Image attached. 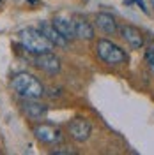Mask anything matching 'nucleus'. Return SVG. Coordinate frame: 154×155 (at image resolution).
<instances>
[{"instance_id": "423d86ee", "label": "nucleus", "mask_w": 154, "mask_h": 155, "mask_svg": "<svg viewBox=\"0 0 154 155\" xmlns=\"http://www.w3.org/2000/svg\"><path fill=\"white\" fill-rule=\"evenodd\" d=\"M34 64H36L41 71L48 72V74H57V72H60V67H62V65H60V58H58L57 55H53L51 51L36 55Z\"/></svg>"}, {"instance_id": "ddd939ff", "label": "nucleus", "mask_w": 154, "mask_h": 155, "mask_svg": "<svg viewBox=\"0 0 154 155\" xmlns=\"http://www.w3.org/2000/svg\"><path fill=\"white\" fill-rule=\"evenodd\" d=\"M145 60H147V64H149V69L154 72V48H151L145 53Z\"/></svg>"}, {"instance_id": "f03ea898", "label": "nucleus", "mask_w": 154, "mask_h": 155, "mask_svg": "<svg viewBox=\"0 0 154 155\" xmlns=\"http://www.w3.org/2000/svg\"><path fill=\"white\" fill-rule=\"evenodd\" d=\"M19 42L29 53H34V55L48 53L55 48L39 28H23L19 32Z\"/></svg>"}, {"instance_id": "4468645a", "label": "nucleus", "mask_w": 154, "mask_h": 155, "mask_svg": "<svg viewBox=\"0 0 154 155\" xmlns=\"http://www.w3.org/2000/svg\"><path fill=\"white\" fill-rule=\"evenodd\" d=\"M53 153L55 155H76V152H73V150H53Z\"/></svg>"}, {"instance_id": "6e6552de", "label": "nucleus", "mask_w": 154, "mask_h": 155, "mask_svg": "<svg viewBox=\"0 0 154 155\" xmlns=\"http://www.w3.org/2000/svg\"><path fill=\"white\" fill-rule=\"evenodd\" d=\"M21 111L29 116L30 120H43L48 113V107L43 102H37V99H23Z\"/></svg>"}, {"instance_id": "9b49d317", "label": "nucleus", "mask_w": 154, "mask_h": 155, "mask_svg": "<svg viewBox=\"0 0 154 155\" xmlns=\"http://www.w3.org/2000/svg\"><path fill=\"white\" fill-rule=\"evenodd\" d=\"M73 23H75V35L78 39H83V41H92L94 39V27L85 18L76 16L73 19Z\"/></svg>"}, {"instance_id": "0eeeda50", "label": "nucleus", "mask_w": 154, "mask_h": 155, "mask_svg": "<svg viewBox=\"0 0 154 155\" xmlns=\"http://www.w3.org/2000/svg\"><path fill=\"white\" fill-rule=\"evenodd\" d=\"M121 37L124 39L133 49L144 48V44H145L142 30L138 28V27H135V25H124V27H121Z\"/></svg>"}, {"instance_id": "dca6fc26", "label": "nucleus", "mask_w": 154, "mask_h": 155, "mask_svg": "<svg viewBox=\"0 0 154 155\" xmlns=\"http://www.w3.org/2000/svg\"><path fill=\"white\" fill-rule=\"evenodd\" d=\"M151 2H152V7H154V0H151Z\"/></svg>"}, {"instance_id": "7ed1b4c3", "label": "nucleus", "mask_w": 154, "mask_h": 155, "mask_svg": "<svg viewBox=\"0 0 154 155\" xmlns=\"http://www.w3.org/2000/svg\"><path fill=\"white\" fill-rule=\"evenodd\" d=\"M96 53L108 65H122L128 62V53L121 46L114 44L108 39H99L96 44Z\"/></svg>"}, {"instance_id": "f8f14e48", "label": "nucleus", "mask_w": 154, "mask_h": 155, "mask_svg": "<svg viewBox=\"0 0 154 155\" xmlns=\"http://www.w3.org/2000/svg\"><path fill=\"white\" fill-rule=\"evenodd\" d=\"M53 25H55V28L64 35V37L71 41V39H75V23H73V19L71 18H66V16H57V18L51 21Z\"/></svg>"}, {"instance_id": "20e7f679", "label": "nucleus", "mask_w": 154, "mask_h": 155, "mask_svg": "<svg viewBox=\"0 0 154 155\" xmlns=\"http://www.w3.org/2000/svg\"><path fill=\"white\" fill-rule=\"evenodd\" d=\"M68 130H69V136H71L76 143H83V141H87V139L90 137V134H92V125H90L89 120L82 118V116H76V118H73V120L69 122Z\"/></svg>"}, {"instance_id": "f257e3e1", "label": "nucleus", "mask_w": 154, "mask_h": 155, "mask_svg": "<svg viewBox=\"0 0 154 155\" xmlns=\"http://www.w3.org/2000/svg\"><path fill=\"white\" fill-rule=\"evenodd\" d=\"M11 87L21 99H41L44 94V87L36 76L29 72H18L11 79Z\"/></svg>"}, {"instance_id": "9d476101", "label": "nucleus", "mask_w": 154, "mask_h": 155, "mask_svg": "<svg viewBox=\"0 0 154 155\" xmlns=\"http://www.w3.org/2000/svg\"><path fill=\"white\" fill-rule=\"evenodd\" d=\"M96 27L103 34H106V35H114L117 30H119L115 18L112 14H108V12H97L96 14Z\"/></svg>"}, {"instance_id": "39448f33", "label": "nucleus", "mask_w": 154, "mask_h": 155, "mask_svg": "<svg viewBox=\"0 0 154 155\" xmlns=\"http://www.w3.org/2000/svg\"><path fill=\"white\" fill-rule=\"evenodd\" d=\"M34 134L41 143L46 145H57L62 141V130L51 124H37L34 127Z\"/></svg>"}, {"instance_id": "2eb2a0df", "label": "nucleus", "mask_w": 154, "mask_h": 155, "mask_svg": "<svg viewBox=\"0 0 154 155\" xmlns=\"http://www.w3.org/2000/svg\"><path fill=\"white\" fill-rule=\"evenodd\" d=\"M136 4H138V5H140V9L144 11V12H147V7H145V4H144V0H135Z\"/></svg>"}, {"instance_id": "1a4fd4ad", "label": "nucleus", "mask_w": 154, "mask_h": 155, "mask_svg": "<svg viewBox=\"0 0 154 155\" xmlns=\"http://www.w3.org/2000/svg\"><path fill=\"white\" fill-rule=\"evenodd\" d=\"M39 30L46 35V39H48L53 46H58V48H66V46H68V39L55 28V25H53L51 21H41Z\"/></svg>"}]
</instances>
